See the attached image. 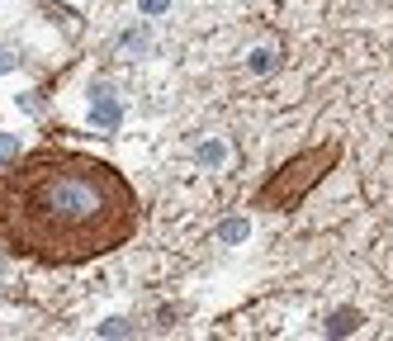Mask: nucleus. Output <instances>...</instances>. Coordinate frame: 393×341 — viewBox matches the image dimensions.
Segmentation results:
<instances>
[{
	"mask_svg": "<svg viewBox=\"0 0 393 341\" xmlns=\"http://www.w3.org/2000/svg\"><path fill=\"white\" fill-rule=\"evenodd\" d=\"M199 161H204V166H218V161H223V142H204V147H199Z\"/></svg>",
	"mask_w": 393,
	"mask_h": 341,
	"instance_id": "nucleus-2",
	"label": "nucleus"
},
{
	"mask_svg": "<svg viewBox=\"0 0 393 341\" xmlns=\"http://www.w3.org/2000/svg\"><path fill=\"white\" fill-rule=\"evenodd\" d=\"M10 152H15V142H10V138H0V157H10Z\"/></svg>",
	"mask_w": 393,
	"mask_h": 341,
	"instance_id": "nucleus-5",
	"label": "nucleus"
},
{
	"mask_svg": "<svg viewBox=\"0 0 393 341\" xmlns=\"http://www.w3.org/2000/svg\"><path fill=\"white\" fill-rule=\"evenodd\" d=\"M10 67H15V53H5V48H0V72H10Z\"/></svg>",
	"mask_w": 393,
	"mask_h": 341,
	"instance_id": "nucleus-4",
	"label": "nucleus"
},
{
	"mask_svg": "<svg viewBox=\"0 0 393 341\" xmlns=\"http://www.w3.org/2000/svg\"><path fill=\"white\" fill-rule=\"evenodd\" d=\"M137 233V194L109 161L43 147L0 176V237L43 265H85Z\"/></svg>",
	"mask_w": 393,
	"mask_h": 341,
	"instance_id": "nucleus-1",
	"label": "nucleus"
},
{
	"mask_svg": "<svg viewBox=\"0 0 393 341\" xmlns=\"http://www.w3.org/2000/svg\"><path fill=\"white\" fill-rule=\"evenodd\" d=\"M251 233V228H246V223H228V228H223V237H228V242H242V237Z\"/></svg>",
	"mask_w": 393,
	"mask_h": 341,
	"instance_id": "nucleus-3",
	"label": "nucleus"
}]
</instances>
